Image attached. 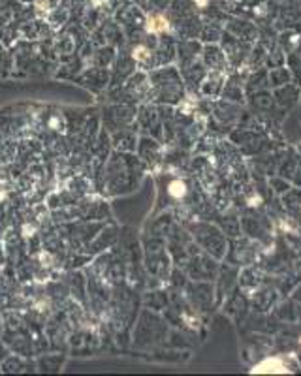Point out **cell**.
Segmentation results:
<instances>
[{
	"instance_id": "1",
	"label": "cell",
	"mask_w": 301,
	"mask_h": 376,
	"mask_svg": "<svg viewBox=\"0 0 301 376\" xmlns=\"http://www.w3.org/2000/svg\"><path fill=\"white\" fill-rule=\"evenodd\" d=\"M277 367H280L279 365V361L277 360H269V361H266V363H262V365H258L256 369H254V371L256 372H275V371H280V369H277Z\"/></svg>"
},
{
	"instance_id": "2",
	"label": "cell",
	"mask_w": 301,
	"mask_h": 376,
	"mask_svg": "<svg viewBox=\"0 0 301 376\" xmlns=\"http://www.w3.org/2000/svg\"><path fill=\"white\" fill-rule=\"evenodd\" d=\"M170 192H171V194H174V196H176V198L185 196V192H186L185 183H181V181H176V183H171Z\"/></svg>"
}]
</instances>
